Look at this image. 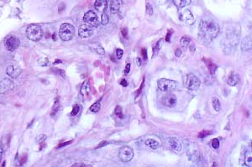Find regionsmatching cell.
Wrapping results in <instances>:
<instances>
[{
    "label": "cell",
    "mask_w": 252,
    "mask_h": 167,
    "mask_svg": "<svg viewBox=\"0 0 252 167\" xmlns=\"http://www.w3.org/2000/svg\"><path fill=\"white\" fill-rule=\"evenodd\" d=\"M239 81V75H238L237 73L232 72L230 75L229 76V77H228L227 83H228L230 86H235V85H237V84H238Z\"/></svg>",
    "instance_id": "17"
},
{
    "label": "cell",
    "mask_w": 252,
    "mask_h": 167,
    "mask_svg": "<svg viewBox=\"0 0 252 167\" xmlns=\"http://www.w3.org/2000/svg\"><path fill=\"white\" fill-rule=\"evenodd\" d=\"M48 63H49V60L47 58H40L38 60V64L40 66H46Z\"/></svg>",
    "instance_id": "31"
},
{
    "label": "cell",
    "mask_w": 252,
    "mask_h": 167,
    "mask_svg": "<svg viewBox=\"0 0 252 167\" xmlns=\"http://www.w3.org/2000/svg\"><path fill=\"white\" fill-rule=\"evenodd\" d=\"M145 145L147 146H149L150 148L153 149V150H156L158 148L159 146V143L155 139H148L145 140Z\"/></svg>",
    "instance_id": "24"
},
{
    "label": "cell",
    "mask_w": 252,
    "mask_h": 167,
    "mask_svg": "<svg viewBox=\"0 0 252 167\" xmlns=\"http://www.w3.org/2000/svg\"><path fill=\"white\" fill-rule=\"evenodd\" d=\"M146 13H148L149 15H152L153 14V8H152V6L149 3L146 4Z\"/></svg>",
    "instance_id": "34"
},
{
    "label": "cell",
    "mask_w": 252,
    "mask_h": 167,
    "mask_svg": "<svg viewBox=\"0 0 252 167\" xmlns=\"http://www.w3.org/2000/svg\"><path fill=\"white\" fill-rule=\"evenodd\" d=\"M184 143L187 147V154L189 160H192V162H198L200 160V153L197 149V146L188 140H185Z\"/></svg>",
    "instance_id": "4"
},
{
    "label": "cell",
    "mask_w": 252,
    "mask_h": 167,
    "mask_svg": "<svg viewBox=\"0 0 252 167\" xmlns=\"http://www.w3.org/2000/svg\"><path fill=\"white\" fill-rule=\"evenodd\" d=\"M75 29L71 24L64 23L59 29V37L62 41H69L74 37Z\"/></svg>",
    "instance_id": "3"
},
{
    "label": "cell",
    "mask_w": 252,
    "mask_h": 167,
    "mask_svg": "<svg viewBox=\"0 0 252 167\" xmlns=\"http://www.w3.org/2000/svg\"><path fill=\"white\" fill-rule=\"evenodd\" d=\"M219 33V25L214 18L205 16L201 19L198 27V39L204 45L209 44Z\"/></svg>",
    "instance_id": "1"
},
{
    "label": "cell",
    "mask_w": 252,
    "mask_h": 167,
    "mask_svg": "<svg viewBox=\"0 0 252 167\" xmlns=\"http://www.w3.org/2000/svg\"><path fill=\"white\" fill-rule=\"evenodd\" d=\"M141 54H142V56H143V59L145 60H147V51L145 49H142L141 50Z\"/></svg>",
    "instance_id": "39"
},
{
    "label": "cell",
    "mask_w": 252,
    "mask_h": 167,
    "mask_svg": "<svg viewBox=\"0 0 252 167\" xmlns=\"http://www.w3.org/2000/svg\"><path fill=\"white\" fill-rule=\"evenodd\" d=\"M245 166L249 167L252 166V152L251 150H247L245 154Z\"/></svg>",
    "instance_id": "23"
},
{
    "label": "cell",
    "mask_w": 252,
    "mask_h": 167,
    "mask_svg": "<svg viewBox=\"0 0 252 167\" xmlns=\"http://www.w3.org/2000/svg\"><path fill=\"white\" fill-rule=\"evenodd\" d=\"M157 86L162 92H169L175 90L176 88V82L173 80L162 78L157 81Z\"/></svg>",
    "instance_id": "5"
},
{
    "label": "cell",
    "mask_w": 252,
    "mask_h": 167,
    "mask_svg": "<svg viewBox=\"0 0 252 167\" xmlns=\"http://www.w3.org/2000/svg\"><path fill=\"white\" fill-rule=\"evenodd\" d=\"M71 143H72V140H71V141H69V142H67V143H64V144H62V145H61L60 146H59V147H62V146H65V145H69V144H71Z\"/></svg>",
    "instance_id": "47"
},
{
    "label": "cell",
    "mask_w": 252,
    "mask_h": 167,
    "mask_svg": "<svg viewBox=\"0 0 252 167\" xmlns=\"http://www.w3.org/2000/svg\"><path fill=\"white\" fill-rule=\"evenodd\" d=\"M90 92V84L89 81H85L83 82L82 86L81 89H80V92H81L82 96H87L88 95Z\"/></svg>",
    "instance_id": "22"
},
{
    "label": "cell",
    "mask_w": 252,
    "mask_h": 167,
    "mask_svg": "<svg viewBox=\"0 0 252 167\" xmlns=\"http://www.w3.org/2000/svg\"><path fill=\"white\" fill-rule=\"evenodd\" d=\"M167 145L169 146V148L171 149L172 150H174L175 152L179 153L182 151V145L180 141L176 139V138L171 137L167 139Z\"/></svg>",
    "instance_id": "13"
},
{
    "label": "cell",
    "mask_w": 252,
    "mask_h": 167,
    "mask_svg": "<svg viewBox=\"0 0 252 167\" xmlns=\"http://www.w3.org/2000/svg\"><path fill=\"white\" fill-rule=\"evenodd\" d=\"M186 86L189 90H197L200 86V80L194 74L190 73L187 76Z\"/></svg>",
    "instance_id": "6"
},
{
    "label": "cell",
    "mask_w": 252,
    "mask_h": 167,
    "mask_svg": "<svg viewBox=\"0 0 252 167\" xmlns=\"http://www.w3.org/2000/svg\"><path fill=\"white\" fill-rule=\"evenodd\" d=\"M190 40H191V39L189 38V37H188V36H183V37H182L181 40H180V44H181V45H182V47L186 48L189 45Z\"/></svg>",
    "instance_id": "28"
},
{
    "label": "cell",
    "mask_w": 252,
    "mask_h": 167,
    "mask_svg": "<svg viewBox=\"0 0 252 167\" xmlns=\"http://www.w3.org/2000/svg\"><path fill=\"white\" fill-rule=\"evenodd\" d=\"M6 73L9 77L15 79L21 74V68L17 65H10L6 68Z\"/></svg>",
    "instance_id": "12"
},
{
    "label": "cell",
    "mask_w": 252,
    "mask_h": 167,
    "mask_svg": "<svg viewBox=\"0 0 252 167\" xmlns=\"http://www.w3.org/2000/svg\"><path fill=\"white\" fill-rule=\"evenodd\" d=\"M163 43H164V41H163L162 39L159 40L158 42L156 43V45L154 46V48H153V56H152V57H155V56L158 54L159 51H160V50H161L162 47Z\"/></svg>",
    "instance_id": "25"
},
{
    "label": "cell",
    "mask_w": 252,
    "mask_h": 167,
    "mask_svg": "<svg viewBox=\"0 0 252 167\" xmlns=\"http://www.w3.org/2000/svg\"><path fill=\"white\" fill-rule=\"evenodd\" d=\"M172 32H173L172 30H169V31L167 32V36H166V41H167V42H170V41H171V34H172Z\"/></svg>",
    "instance_id": "38"
},
{
    "label": "cell",
    "mask_w": 252,
    "mask_h": 167,
    "mask_svg": "<svg viewBox=\"0 0 252 167\" xmlns=\"http://www.w3.org/2000/svg\"><path fill=\"white\" fill-rule=\"evenodd\" d=\"M108 7L107 0H96L94 3V8L99 12H104Z\"/></svg>",
    "instance_id": "16"
},
{
    "label": "cell",
    "mask_w": 252,
    "mask_h": 167,
    "mask_svg": "<svg viewBox=\"0 0 252 167\" xmlns=\"http://www.w3.org/2000/svg\"><path fill=\"white\" fill-rule=\"evenodd\" d=\"M129 72H130V64L129 63V64L126 65V66H125V70H124V74H129Z\"/></svg>",
    "instance_id": "41"
},
{
    "label": "cell",
    "mask_w": 252,
    "mask_h": 167,
    "mask_svg": "<svg viewBox=\"0 0 252 167\" xmlns=\"http://www.w3.org/2000/svg\"><path fill=\"white\" fill-rule=\"evenodd\" d=\"M121 34H122V35H123L124 37H126V36H127V34H128V30H126V29H123V30H121Z\"/></svg>",
    "instance_id": "43"
},
{
    "label": "cell",
    "mask_w": 252,
    "mask_h": 167,
    "mask_svg": "<svg viewBox=\"0 0 252 167\" xmlns=\"http://www.w3.org/2000/svg\"><path fill=\"white\" fill-rule=\"evenodd\" d=\"M192 0H173V4L178 9H183L191 4Z\"/></svg>",
    "instance_id": "20"
},
{
    "label": "cell",
    "mask_w": 252,
    "mask_h": 167,
    "mask_svg": "<svg viewBox=\"0 0 252 167\" xmlns=\"http://www.w3.org/2000/svg\"><path fill=\"white\" fill-rule=\"evenodd\" d=\"M79 110H80V107H79V106H78L77 104L74 105V106H73V111H72V113H71V115L76 116L77 114V113L79 112Z\"/></svg>",
    "instance_id": "33"
},
{
    "label": "cell",
    "mask_w": 252,
    "mask_h": 167,
    "mask_svg": "<svg viewBox=\"0 0 252 167\" xmlns=\"http://www.w3.org/2000/svg\"><path fill=\"white\" fill-rule=\"evenodd\" d=\"M190 51H191V52H194L195 51V47H194V46H193V45H191V46H190Z\"/></svg>",
    "instance_id": "49"
},
{
    "label": "cell",
    "mask_w": 252,
    "mask_h": 167,
    "mask_svg": "<svg viewBox=\"0 0 252 167\" xmlns=\"http://www.w3.org/2000/svg\"><path fill=\"white\" fill-rule=\"evenodd\" d=\"M204 62L206 63V65L208 66V69H209V72H210V74L212 76H214V74L216 72V70H217V66L214 64V62H212L210 60H205L204 59Z\"/></svg>",
    "instance_id": "21"
},
{
    "label": "cell",
    "mask_w": 252,
    "mask_h": 167,
    "mask_svg": "<svg viewBox=\"0 0 252 167\" xmlns=\"http://www.w3.org/2000/svg\"><path fill=\"white\" fill-rule=\"evenodd\" d=\"M137 63H138V66H141V58H137Z\"/></svg>",
    "instance_id": "48"
},
{
    "label": "cell",
    "mask_w": 252,
    "mask_h": 167,
    "mask_svg": "<svg viewBox=\"0 0 252 167\" xmlns=\"http://www.w3.org/2000/svg\"><path fill=\"white\" fill-rule=\"evenodd\" d=\"M110 12L114 14L119 13L120 9V0H111L109 4Z\"/></svg>",
    "instance_id": "18"
},
{
    "label": "cell",
    "mask_w": 252,
    "mask_h": 167,
    "mask_svg": "<svg viewBox=\"0 0 252 167\" xmlns=\"http://www.w3.org/2000/svg\"><path fill=\"white\" fill-rule=\"evenodd\" d=\"M13 87V82L9 79H4V81L0 82V93H4L5 92L12 89Z\"/></svg>",
    "instance_id": "15"
},
{
    "label": "cell",
    "mask_w": 252,
    "mask_h": 167,
    "mask_svg": "<svg viewBox=\"0 0 252 167\" xmlns=\"http://www.w3.org/2000/svg\"><path fill=\"white\" fill-rule=\"evenodd\" d=\"M210 134V132L209 131H207V130H203V131H202V132H200V133H198V138H205L207 137V136H209Z\"/></svg>",
    "instance_id": "36"
},
{
    "label": "cell",
    "mask_w": 252,
    "mask_h": 167,
    "mask_svg": "<svg viewBox=\"0 0 252 167\" xmlns=\"http://www.w3.org/2000/svg\"><path fill=\"white\" fill-rule=\"evenodd\" d=\"M100 108H101V103H100V101H97L90 107V111L93 113H98L100 110Z\"/></svg>",
    "instance_id": "29"
},
{
    "label": "cell",
    "mask_w": 252,
    "mask_h": 167,
    "mask_svg": "<svg viewBox=\"0 0 252 167\" xmlns=\"http://www.w3.org/2000/svg\"><path fill=\"white\" fill-rule=\"evenodd\" d=\"M83 20H84L87 24H88V25H90L92 26H95V27H97V26L99 25L98 15L94 13L93 11H92V10L87 11V12L84 14V16H83Z\"/></svg>",
    "instance_id": "9"
},
{
    "label": "cell",
    "mask_w": 252,
    "mask_h": 167,
    "mask_svg": "<svg viewBox=\"0 0 252 167\" xmlns=\"http://www.w3.org/2000/svg\"><path fill=\"white\" fill-rule=\"evenodd\" d=\"M120 159L123 162H129L134 157V151L132 148H130L129 146H124L122 147L120 150L119 153Z\"/></svg>",
    "instance_id": "7"
},
{
    "label": "cell",
    "mask_w": 252,
    "mask_h": 167,
    "mask_svg": "<svg viewBox=\"0 0 252 167\" xmlns=\"http://www.w3.org/2000/svg\"><path fill=\"white\" fill-rule=\"evenodd\" d=\"M19 40L15 36H9V38L6 39L4 45L6 49L9 51H13L19 46Z\"/></svg>",
    "instance_id": "10"
},
{
    "label": "cell",
    "mask_w": 252,
    "mask_h": 167,
    "mask_svg": "<svg viewBox=\"0 0 252 167\" xmlns=\"http://www.w3.org/2000/svg\"><path fill=\"white\" fill-rule=\"evenodd\" d=\"M26 35L29 40L37 42L43 38L44 32L40 26L37 25H31L26 30Z\"/></svg>",
    "instance_id": "2"
},
{
    "label": "cell",
    "mask_w": 252,
    "mask_h": 167,
    "mask_svg": "<svg viewBox=\"0 0 252 167\" xmlns=\"http://www.w3.org/2000/svg\"><path fill=\"white\" fill-rule=\"evenodd\" d=\"M212 147L214 149H215V150H217V149L219 148V141H218V139H214L212 140Z\"/></svg>",
    "instance_id": "35"
},
{
    "label": "cell",
    "mask_w": 252,
    "mask_h": 167,
    "mask_svg": "<svg viewBox=\"0 0 252 167\" xmlns=\"http://www.w3.org/2000/svg\"><path fill=\"white\" fill-rule=\"evenodd\" d=\"M2 151H0V161H1V160H2Z\"/></svg>",
    "instance_id": "50"
},
{
    "label": "cell",
    "mask_w": 252,
    "mask_h": 167,
    "mask_svg": "<svg viewBox=\"0 0 252 167\" xmlns=\"http://www.w3.org/2000/svg\"><path fill=\"white\" fill-rule=\"evenodd\" d=\"M114 113H115L116 116H118L119 118H122L123 117V111H122V108L120 107V106H117L114 110Z\"/></svg>",
    "instance_id": "32"
},
{
    "label": "cell",
    "mask_w": 252,
    "mask_h": 167,
    "mask_svg": "<svg viewBox=\"0 0 252 167\" xmlns=\"http://www.w3.org/2000/svg\"><path fill=\"white\" fill-rule=\"evenodd\" d=\"M212 104H213V107H214L215 111H220V109H221V103H220V101L218 100V98H216V97L213 98Z\"/></svg>",
    "instance_id": "27"
},
{
    "label": "cell",
    "mask_w": 252,
    "mask_h": 167,
    "mask_svg": "<svg viewBox=\"0 0 252 167\" xmlns=\"http://www.w3.org/2000/svg\"><path fill=\"white\" fill-rule=\"evenodd\" d=\"M91 50H92L94 53H96V54H98V55H100V56H104V54H105L104 49H103L101 45H94L93 47L92 46V47H91Z\"/></svg>",
    "instance_id": "26"
},
{
    "label": "cell",
    "mask_w": 252,
    "mask_h": 167,
    "mask_svg": "<svg viewBox=\"0 0 252 167\" xmlns=\"http://www.w3.org/2000/svg\"><path fill=\"white\" fill-rule=\"evenodd\" d=\"M121 2H122L124 4H128L130 2V0H121Z\"/></svg>",
    "instance_id": "45"
},
{
    "label": "cell",
    "mask_w": 252,
    "mask_h": 167,
    "mask_svg": "<svg viewBox=\"0 0 252 167\" xmlns=\"http://www.w3.org/2000/svg\"><path fill=\"white\" fill-rule=\"evenodd\" d=\"M241 50L243 51H251V37H245L241 43Z\"/></svg>",
    "instance_id": "19"
},
{
    "label": "cell",
    "mask_w": 252,
    "mask_h": 167,
    "mask_svg": "<svg viewBox=\"0 0 252 167\" xmlns=\"http://www.w3.org/2000/svg\"><path fill=\"white\" fill-rule=\"evenodd\" d=\"M93 34V26L88 24H83L78 29V35L81 38H88Z\"/></svg>",
    "instance_id": "8"
},
{
    "label": "cell",
    "mask_w": 252,
    "mask_h": 167,
    "mask_svg": "<svg viewBox=\"0 0 252 167\" xmlns=\"http://www.w3.org/2000/svg\"><path fill=\"white\" fill-rule=\"evenodd\" d=\"M124 55V51L121 50V49H117L116 50V56H117V58L120 60L122 58V56Z\"/></svg>",
    "instance_id": "37"
},
{
    "label": "cell",
    "mask_w": 252,
    "mask_h": 167,
    "mask_svg": "<svg viewBox=\"0 0 252 167\" xmlns=\"http://www.w3.org/2000/svg\"><path fill=\"white\" fill-rule=\"evenodd\" d=\"M182 50H181V49H177V50L176 51L175 56H176V57H180V56H182Z\"/></svg>",
    "instance_id": "42"
},
{
    "label": "cell",
    "mask_w": 252,
    "mask_h": 167,
    "mask_svg": "<svg viewBox=\"0 0 252 167\" xmlns=\"http://www.w3.org/2000/svg\"><path fill=\"white\" fill-rule=\"evenodd\" d=\"M120 84L122 85L123 86H128V83H127V81L126 80H124V79H122L121 80V81H120Z\"/></svg>",
    "instance_id": "44"
},
{
    "label": "cell",
    "mask_w": 252,
    "mask_h": 167,
    "mask_svg": "<svg viewBox=\"0 0 252 167\" xmlns=\"http://www.w3.org/2000/svg\"><path fill=\"white\" fill-rule=\"evenodd\" d=\"M176 97L175 94H172V93H169L167 94L165 98H164V103L167 107H175L176 104Z\"/></svg>",
    "instance_id": "14"
},
{
    "label": "cell",
    "mask_w": 252,
    "mask_h": 167,
    "mask_svg": "<svg viewBox=\"0 0 252 167\" xmlns=\"http://www.w3.org/2000/svg\"><path fill=\"white\" fill-rule=\"evenodd\" d=\"M77 166L87 167V166H91L86 165V164H83V163H77V164H73V167H77Z\"/></svg>",
    "instance_id": "40"
},
{
    "label": "cell",
    "mask_w": 252,
    "mask_h": 167,
    "mask_svg": "<svg viewBox=\"0 0 252 167\" xmlns=\"http://www.w3.org/2000/svg\"><path fill=\"white\" fill-rule=\"evenodd\" d=\"M108 21H109V18L108 16V14L104 13V12H103V13H102V17H101V24H102L103 25H108Z\"/></svg>",
    "instance_id": "30"
},
{
    "label": "cell",
    "mask_w": 252,
    "mask_h": 167,
    "mask_svg": "<svg viewBox=\"0 0 252 167\" xmlns=\"http://www.w3.org/2000/svg\"><path fill=\"white\" fill-rule=\"evenodd\" d=\"M179 19L188 25H192L194 24V18L189 9H184L182 12H180Z\"/></svg>",
    "instance_id": "11"
},
{
    "label": "cell",
    "mask_w": 252,
    "mask_h": 167,
    "mask_svg": "<svg viewBox=\"0 0 252 167\" xmlns=\"http://www.w3.org/2000/svg\"><path fill=\"white\" fill-rule=\"evenodd\" d=\"M107 145V142H106V141H103V144H100V145H98V147H97V149H98V148H100V147H103V145Z\"/></svg>",
    "instance_id": "46"
}]
</instances>
